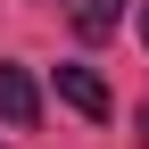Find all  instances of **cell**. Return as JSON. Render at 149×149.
<instances>
[{"instance_id":"6da1fadb","label":"cell","mask_w":149,"mask_h":149,"mask_svg":"<svg viewBox=\"0 0 149 149\" xmlns=\"http://www.w3.org/2000/svg\"><path fill=\"white\" fill-rule=\"evenodd\" d=\"M0 124H8V133H33V124H42V91H33V74L8 66V58H0Z\"/></svg>"},{"instance_id":"7a4b0ae2","label":"cell","mask_w":149,"mask_h":149,"mask_svg":"<svg viewBox=\"0 0 149 149\" xmlns=\"http://www.w3.org/2000/svg\"><path fill=\"white\" fill-rule=\"evenodd\" d=\"M58 100L74 108V116H91V124H108V108H116V100H108V83H100L91 66H58Z\"/></svg>"},{"instance_id":"3957f363","label":"cell","mask_w":149,"mask_h":149,"mask_svg":"<svg viewBox=\"0 0 149 149\" xmlns=\"http://www.w3.org/2000/svg\"><path fill=\"white\" fill-rule=\"evenodd\" d=\"M66 25L83 33V42H108V33L124 25V0H66Z\"/></svg>"},{"instance_id":"277c9868","label":"cell","mask_w":149,"mask_h":149,"mask_svg":"<svg viewBox=\"0 0 149 149\" xmlns=\"http://www.w3.org/2000/svg\"><path fill=\"white\" fill-rule=\"evenodd\" d=\"M133 124H141V149H149V108H141V116H133Z\"/></svg>"},{"instance_id":"5b68a950","label":"cell","mask_w":149,"mask_h":149,"mask_svg":"<svg viewBox=\"0 0 149 149\" xmlns=\"http://www.w3.org/2000/svg\"><path fill=\"white\" fill-rule=\"evenodd\" d=\"M141 42H149V8H141Z\"/></svg>"}]
</instances>
